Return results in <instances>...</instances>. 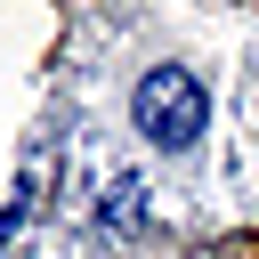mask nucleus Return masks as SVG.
<instances>
[{
    "instance_id": "nucleus-1",
    "label": "nucleus",
    "mask_w": 259,
    "mask_h": 259,
    "mask_svg": "<svg viewBox=\"0 0 259 259\" xmlns=\"http://www.w3.org/2000/svg\"><path fill=\"white\" fill-rule=\"evenodd\" d=\"M130 105H138V130L154 146H194V130H202V81L186 65H154Z\"/></svg>"
},
{
    "instance_id": "nucleus-2",
    "label": "nucleus",
    "mask_w": 259,
    "mask_h": 259,
    "mask_svg": "<svg viewBox=\"0 0 259 259\" xmlns=\"http://www.w3.org/2000/svg\"><path fill=\"white\" fill-rule=\"evenodd\" d=\"M138 194H146L138 178H113V186H105V219H113V227H121V219H138Z\"/></svg>"
}]
</instances>
